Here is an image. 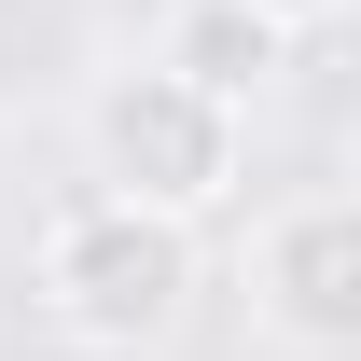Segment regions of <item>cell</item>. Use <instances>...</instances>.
I'll return each instance as SVG.
<instances>
[{"mask_svg":"<svg viewBox=\"0 0 361 361\" xmlns=\"http://www.w3.org/2000/svg\"><path fill=\"white\" fill-rule=\"evenodd\" d=\"M139 56H167L180 84H209L223 111H264V97H278V70H292V28H278L264 0H167Z\"/></svg>","mask_w":361,"mask_h":361,"instance_id":"obj_4","label":"cell"},{"mask_svg":"<svg viewBox=\"0 0 361 361\" xmlns=\"http://www.w3.org/2000/svg\"><path fill=\"white\" fill-rule=\"evenodd\" d=\"M195 292H209L195 223L126 209V195H70V209L28 236V306H42L56 348H84V361H153V348H180Z\"/></svg>","mask_w":361,"mask_h":361,"instance_id":"obj_1","label":"cell"},{"mask_svg":"<svg viewBox=\"0 0 361 361\" xmlns=\"http://www.w3.org/2000/svg\"><path fill=\"white\" fill-rule=\"evenodd\" d=\"M250 334L292 361H361V180H306L250 223Z\"/></svg>","mask_w":361,"mask_h":361,"instance_id":"obj_3","label":"cell"},{"mask_svg":"<svg viewBox=\"0 0 361 361\" xmlns=\"http://www.w3.org/2000/svg\"><path fill=\"white\" fill-rule=\"evenodd\" d=\"M236 180H250V111L180 84L167 56H126V70L84 84V195L209 223V209H236Z\"/></svg>","mask_w":361,"mask_h":361,"instance_id":"obj_2","label":"cell"},{"mask_svg":"<svg viewBox=\"0 0 361 361\" xmlns=\"http://www.w3.org/2000/svg\"><path fill=\"white\" fill-rule=\"evenodd\" d=\"M264 14H278V28H292V42H306L319 14H348V0H264Z\"/></svg>","mask_w":361,"mask_h":361,"instance_id":"obj_5","label":"cell"}]
</instances>
